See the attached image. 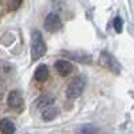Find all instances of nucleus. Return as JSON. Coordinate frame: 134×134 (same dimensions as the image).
<instances>
[{
  "mask_svg": "<svg viewBox=\"0 0 134 134\" xmlns=\"http://www.w3.org/2000/svg\"><path fill=\"white\" fill-rule=\"evenodd\" d=\"M81 131H83V133H90V131H97V129H94V127H91V126H85V127L81 129Z\"/></svg>",
  "mask_w": 134,
  "mask_h": 134,
  "instance_id": "14",
  "label": "nucleus"
},
{
  "mask_svg": "<svg viewBox=\"0 0 134 134\" xmlns=\"http://www.w3.org/2000/svg\"><path fill=\"white\" fill-rule=\"evenodd\" d=\"M35 102H36V107H39V109H44V107H47V106H51V103L54 102V97L46 94V95L39 97V98L35 100Z\"/></svg>",
  "mask_w": 134,
  "mask_h": 134,
  "instance_id": "11",
  "label": "nucleus"
},
{
  "mask_svg": "<svg viewBox=\"0 0 134 134\" xmlns=\"http://www.w3.org/2000/svg\"><path fill=\"white\" fill-rule=\"evenodd\" d=\"M67 57H70L71 59L76 60V62H81V63H91V55H88L86 52H62Z\"/></svg>",
  "mask_w": 134,
  "mask_h": 134,
  "instance_id": "7",
  "label": "nucleus"
},
{
  "mask_svg": "<svg viewBox=\"0 0 134 134\" xmlns=\"http://www.w3.org/2000/svg\"><path fill=\"white\" fill-rule=\"evenodd\" d=\"M55 69H57V71L59 72V75H62V76H67L69 74L72 72L74 66H72L69 60L60 59V60H58L57 63H55Z\"/></svg>",
  "mask_w": 134,
  "mask_h": 134,
  "instance_id": "6",
  "label": "nucleus"
},
{
  "mask_svg": "<svg viewBox=\"0 0 134 134\" xmlns=\"http://www.w3.org/2000/svg\"><path fill=\"white\" fill-rule=\"evenodd\" d=\"M21 2L23 0H8V9L9 11H15L21 5Z\"/></svg>",
  "mask_w": 134,
  "mask_h": 134,
  "instance_id": "13",
  "label": "nucleus"
},
{
  "mask_svg": "<svg viewBox=\"0 0 134 134\" xmlns=\"http://www.w3.org/2000/svg\"><path fill=\"white\" fill-rule=\"evenodd\" d=\"M113 26H114V30H115L118 34H121V32H122V30H124V20H122V18H121V16H117V18L114 19Z\"/></svg>",
  "mask_w": 134,
  "mask_h": 134,
  "instance_id": "12",
  "label": "nucleus"
},
{
  "mask_svg": "<svg viewBox=\"0 0 134 134\" xmlns=\"http://www.w3.org/2000/svg\"><path fill=\"white\" fill-rule=\"evenodd\" d=\"M47 51V46L44 43L40 31H34L31 36V60L36 62Z\"/></svg>",
  "mask_w": 134,
  "mask_h": 134,
  "instance_id": "1",
  "label": "nucleus"
},
{
  "mask_svg": "<svg viewBox=\"0 0 134 134\" xmlns=\"http://www.w3.org/2000/svg\"><path fill=\"white\" fill-rule=\"evenodd\" d=\"M35 79L39 82H44L48 78V67L46 64H39L38 69L35 70Z\"/></svg>",
  "mask_w": 134,
  "mask_h": 134,
  "instance_id": "10",
  "label": "nucleus"
},
{
  "mask_svg": "<svg viewBox=\"0 0 134 134\" xmlns=\"http://www.w3.org/2000/svg\"><path fill=\"white\" fill-rule=\"evenodd\" d=\"M16 127H15V124L11 119L8 118H3L0 119V131L4 133V134H12L15 133Z\"/></svg>",
  "mask_w": 134,
  "mask_h": 134,
  "instance_id": "9",
  "label": "nucleus"
},
{
  "mask_svg": "<svg viewBox=\"0 0 134 134\" xmlns=\"http://www.w3.org/2000/svg\"><path fill=\"white\" fill-rule=\"evenodd\" d=\"M86 87V76L85 75H78L75 76L72 82L67 86V90H66V95L67 98L70 99H75L78 97H81L83 90Z\"/></svg>",
  "mask_w": 134,
  "mask_h": 134,
  "instance_id": "2",
  "label": "nucleus"
},
{
  "mask_svg": "<svg viewBox=\"0 0 134 134\" xmlns=\"http://www.w3.org/2000/svg\"><path fill=\"white\" fill-rule=\"evenodd\" d=\"M7 102H8V106L9 107L19 109L21 105H23V95H21V93L19 90H12V91L8 94Z\"/></svg>",
  "mask_w": 134,
  "mask_h": 134,
  "instance_id": "5",
  "label": "nucleus"
},
{
  "mask_svg": "<svg viewBox=\"0 0 134 134\" xmlns=\"http://www.w3.org/2000/svg\"><path fill=\"white\" fill-rule=\"evenodd\" d=\"M44 28L48 32H57L62 28V20L57 12H50L44 19Z\"/></svg>",
  "mask_w": 134,
  "mask_h": 134,
  "instance_id": "4",
  "label": "nucleus"
},
{
  "mask_svg": "<svg viewBox=\"0 0 134 134\" xmlns=\"http://www.w3.org/2000/svg\"><path fill=\"white\" fill-rule=\"evenodd\" d=\"M59 115V109L54 107V106H47L43 109V113H42V118L43 121H54Z\"/></svg>",
  "mask_w": 134,
  "mask_h": 134,
  "instance_id": "8",
  "label": "nucleus"
},
{
  "mask_svg": "<svg viewBox=\"0 0 134 134\" xmlns=\"http://www.w3.org/2000/svg\"><path fill=\"white\" fill-rule=\"evenodd\" d=\"M100 63H102L105 67H107L109 70H111L114 74H119L121 72V64L118 63V60L111 54H109L106 51L100 52Z\"/></svg>",
  "mask_w": 134,
  "mask_h": 134,
  "instance_id": "3",
  "label": "nucleus"
}]
</instances>
